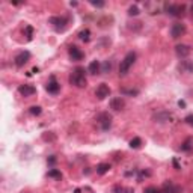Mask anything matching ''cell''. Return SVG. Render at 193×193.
I'll return each instance as SVG.
<instances>
[{"label": "cell", "mask_w": 193, "mask_h": 193, "mask_svg": "<svg viewBox=\"0 0 193 193\" xmlns=\"http://www.w3.org/2000/svg\"><path fill=\"white\" fill-rule=\"evenodd\" d=\"M134 61H136V53H134V51L127 53V56L121 61V65H119V74H121V76H125V74L128 72V70L131 68V65L134 63Z\"/></svg>", "instance_id": "2"}, {"label": "cell", "mask_w": 193, "mask_h": 193, "mask_svg": "<svg viewBox=\"0 0 193 193\" xmlns=\"http://www.w3.org/2000/svg\"><path fill=\"white\" fill-rule=\"evenodd\" d=\"M184 121H185L187 124H189V125H193V115H187V116H185Z\"/></svg>", "instance_id": "31"}, {"label": "cell", "mask_w": 193, "mask_h": 193, "mask_svg": "<svg viewBox=\"0 0 193 193\" xmlns=\"http://www.w3.org/2000/svg\"><path fill=\"white\" fill-rule=\"evenodd\" d=\"M95 95L98 97V100H104V98H107L109 95H110V88H109L106 83H103V85H100L97 88Z\"/></svg>", "instance_id": "8"}, {"label": "cell", "mask_w": 193, "mask_h": 193, "mask_svg": "<svg viewBox=\"0 0 193 193\" xmlns=\"http://www.w3.org/2000/svg\"><path fill=\"white\" fill-rule=\"evenodd\" d=\"M78 38L82 39V41H85V42H88L89 39H91V30L89 29H83V30L78 32Z\"/></svg>", "instance_id": "18"}, {"label": "cell", "mask_w": 193, "mask_h": 193, "mask_svg": "<svg viewBox=\"0 0 193 193\" xmlns=\"http://www.w3.org/2000/svg\"><path fill=\"white\" fill-rule=\"evenodd\" d=\"M30 113L32 115H35V116L41 115V107H39V106H33V107H30Z\"/></svg>", "instance_id": "25"}, {"label": "cell", "mask_w": 193, "mask_h": 193, "mask_svg": "<svg viewBox=\"0 0 193 193\" xmlns=\"http://www.w3.org/2000/svg\"><path fill=\"white\" fill-rule=\"evenodd\" d=\"M168 12H169V15L172 17H180L184 15V11H185V5H168Z\"/></svg>", "instance_id": "5"}, {"label": "cell", "mask_w": 193, "mask_h": 193, "mask_svg": "<svg viewBox=\"0 0 193 193\" xmlns=\"http://www.w3.org/2000/svg\"><path fill=\"white\" fill-rule=\"evenodd\" d=\"M18 92L21 94L23 97H30V95H33V94L36 92V89L32 85H21L18 88Z\"/></svg>", "instance_id": "11"}, {"label": "cell", "mask_w": 193, "mask_h": 193, "mask_svg": "<svg viewBox=\"0 0 193 193\" xmlns=\"http://www.w3.org/2000/svg\"><path fill=\"white\" fill-rule=\"evenodd\" d=\"M183 70H185V71H189V72H193V62H190V61H184L183 62V67H181Z\"/></svg>", "instance_id": "21"}, {"label": "cell", "mask_w": 193, "mask_h": 193, "mask_svg": "<svg viewBox=\"0 0 193 193\" xmlns=\"http://www.w3.org/2000/svg\"><path fill=\"white\" fill-rule=\"evenodd\" d=\"M128 15H131V17H136V15H139V8L134 5V6H130L128 8Z\"/></svg>", "instance_id": "23"}, {"label": "cell", "mask_w": 193, "mask_h": 193, "mask_svg": "<svg viewBox=\"0 0 193 193\" xmlns=\"http://www.w3.org/2000/svg\"><path fill=\"white\" fill-rule=\"evenodd\" d=\"M88 70H89V72H91V74H98V72L101 71L100 62H98V61H92L91 63H89V68H88Z\"/></svg>", "instance_id": "16"}, {"label": "cell", "mask_w": 193, "mask_h": 193, "mask_svg": "<svg viewBox=\"0 0 193 193\" xmlns=\"http://www.w3.org/2000/svg\"><path fill=\"white\" fill-rule=\"evenodd\" d=\"M91 5L95 8H103L104 6V2H97V0H91Z\"/></svg>", "instance_id": "27"}, {"label": "cell", "mask_w": 193, "mask_h": 193, "mask_svg": "<svg viewBox=\"0 0 193 193\" xmlns=\"http://www.w3.org/2000/svg\"><path fill=\"white\" fill-rule=\"evenodd\" d=\"M174 164H175V168H177V169H180V164H178L177 160H174Z\"/></svg>", "instance_id": "35"}, {"label": "cell", "mask_w": 193, "mask_h": 193, "mask_svg": "<svg viewBox=\"0 0 193 193\" xmlns=\"http://www.w3.org/2000/svg\"><path fill=\"white\" fill-rule=\"evenodd\" d=\"M24 33H26L27 39L30 41V39H32V35H33V27H32V26H26V29H24Z\"/></svg>", "instance_id": "24"}, {"label": "cell", "mask_w": 193, "mask_h": 193, "mask_svg": "<svg viewBox=\"0 0 193 193\" xmlns=\"http://www.w3.org/2000/svg\"><path fill=\"white\" fill-rule=\"evenodd\" d=\"M97 122L100 125L101 130H109L110 128V125H112V116L109 115V113H100V115L97 116Z\"/></svg>", "instance_id": "3"}, {"label": "cell", "mask_w": 193, "mask_h": 193, "mask_svg": "<svg viewBox=\"0 0 193 193\" xmlns=\"http://www.w3.org/2000/svg\"><path fill=\"white\" fill-rule=\"evenodd\" d=\"M175 53H177L178 57H187L189 54L192 53V48L189 46H185V44H178L175 47Z\"/></svg>", "instance_id": "9"}, {"label": "cell", "mask_w": 193, "mask_h": 193, "mask_svg": "<svg viewBox=\"0 0 193 193\" xmlns=\"http://www.w3.org/2000/svg\"><path fill=\"white\" fill-rule=\"evenodd\" d=\"M29 59H30V53L29 51H21V53H18L15 56V65L18 67V68H21V67H24L27 62H29Z\"/></svg>", "instance_id": "7"}, {"label": "cell", "mask_w": 193, "mask_h": 193, "mask_svg": "<svg viewBox=\"0 0 193 193\" xmlns=\"http://www.w3.org/2000/svg\"><path fill=\"white\" fill-rule=\"evenodd\" d=\"M145 193H160V190L155 189V187H147V189H145Z\"/></svg>", "instance_id": "30"}, {"label": "cell", "mask_w": 193, "mask_h": 193, "mask_svg": "<svg viewBox=\"0 0 193 193\" xmlns=\"http://www.w3.org/2000/svg\"><path fill=\"white\" fill-rule=\"evenodd\" d=\"M125 192V187H121V185H115L113 187V193H124Z\"/></svg>", "instance_id": "28"}, {"label": "cell", "mask_w": 193, "mask_h": 193, "mask_svg": "<svg viewBox=\"0 0 193 193\" xmlns=\"http://www.w3.org/2000/svg\"><path fill=\"white\" fill-rule=\"evenodd\" d=\"M109 169H110V164L109 163H101L97 166V174H100V175H104V174H107Z\"/></svg>", "instance_id": "17"}, {"label": "cell", "mask_w": 193, "mask_h": 193, "mask_svg": "<svg viewBox=\"0 0 193 193\" xmlns=\"http://www.w3.org/2000/svg\"><path fill=\"white\" fill-rule=\"evenodd\" d=\"M154 119H155V122H169V121L175 119V118H174V115H170L168 112H162V113L154 115Z\"/></svg>", "instance_id": "13"}, {"label": "cell", "mask_w": 193, "mask_h": 193, "mask_svg": "<svg viewBox=\"0 0 193 193\" xmlns=\"http://www.w3.org/2000/svg\"><path fill=\"white\" fill-rule=\"evenodd\" d=\"M124 106H125V101H124V98H121V97H116V98H112L110 100V109H113V110H121V109H124Z\"/></svg>", "instance_id": "12"}, {"label": "cell", "mask_w": 193, "mask_h": 193, "mask_svg": "<svg viewBox=\"0 0 193 193\" xmlns=\"http://www.w3.org/2000/svg\"><path fill=\"white\" fill-rule=\"evenodd\" d=\"M178 106H180V107H184L185 103H184V101H178Z\"/></svg>", "instance_id": "34"}, {"label": "cell", "mask_w": 193, "mask_h": 193, "mask_svg": "<svg viewBox=\"0 0 193 193\" xmlns=\"http://www.w3.org/2000/svg\"><path fill=\"white\" fill-rule=\"evenodd\" d=\"M185 33V26L181 23H175L172 24V27H170V36L174 39L180 38V36H183Z\"/></svg>", "instance_id": "6"}, {"label": "cell", "mask_w": 193, "mask_h": 193, "mask_svg": "<svg viewBox=\"0 0 193 193\" xmlns=\"http://www.w3.org/2000/svg\"><path fill=\"white\" fill-rule=\"evenodd\" d=\"M70 82H71V85L77 86V88H85V86H86L85 68H82V67H77V68L74 70V72L71 74Z\"/></svg>", "instance_id": "1"}, {"label": "cell", "mask_w": 193, "mask_h": 193, "mask_svg": "<svg viewBox=\"0 0 193 193\" xmlns=\"http://www.w3.org/2000/svg\"><path fill=\"white\" fill-rule=\"evenodd\" d=\"M124 193H134V190H133L131 187H125V192Z\"/></svg>", "instance_id": "33"}, {"label": "cell", "mask_w": 193, "mask_h": 193, "mask_svg": "<svg viewBox=\"0 0 193 193\" xmlns=\"http://www.w3.org/2000/svg\"><path fill=\"white\" fill-rule=\"evenodd\" d=\"M59 89H61V85L54 80V77H51V80L48 82V85H47V91L50 94H57L59 92Z\"/></svg>", "instance_id": "15"}, {"label": "cell", "mask_w": 193, "mask_h": 193, "mask_svg": "<svg viewBox=\"0 0 193 193\" xmlns=\"http://www.w3.org/2000/svg\"><path fill=\"white\" fill-rule=\"evenodd\" d=\"M70 56H71V59H72V61H82V59L85 57L83 51H82L78 47H76V46L70 47Z\"/></svg>", "instance_id": "10"}, {"label": "cell", "mask_w": 193, "mask_h": 193, "mask_svg": "<svg viewBox=\"0 0 193 193\" xmlns=\"http://www.w3.org/2000/svg\"><path fill=\"white\" fill-rule=\"evenodd\" d=\"M181 149H183V151H192L193 149V139L192 137H189V139L181 145Z\"/></svg>", "instance_id": "19"}, {"label": "cell", "mask_w": 193, "mask_h": 193, "mask_svg": "<svg viewBox=\"0 0 193 193\" xmlns=\"http://www.w3.org/2000/svg\"><path fill=\"white\" fill-rule=\"evenodd\" d=\"M190 12H192V17H193V5H192V8H190Z\"/></svg>", "instance_id": "37"}, {"label": "cell", "mask_w": 193, "mask_h": 193, "mask_svg": "<svg viewBox=\"0 0 193 193\" xmlns=\"http://www.w3.org/2000/svg\"><path fill=\"white\" fill-rule=\"evenodd\" d=\"M121 92L122 94H128V95H137V91H133V89H122V91H121Z\"/></svg>", "instance_id": "29"}, {"label": "cell", "mask_w": 193, "mask_h": 193, "mask_svg": "<svg viewBox=\"0 0 193 193\" xmlns=\"http://www.w3.org/2000/svg\"><path fill=\"white\" fill-rule=\"evenodd\" d=\"M74 193H82V190H80V189H76V190H74Z\"/></svg>", "instance_id": "36"}, {"label": "cell", "mask_w": 193, "mask_h": 193, "mask_svg": "<svg viewBox=\"0 0 193 193\" xmlns=\"http://www.w3.org/2000/svg\"><path fill=\"white\" fill-rule=\"evenodd\" d=\"M112 70V62L106 61L104 62V65H103V72H107V71Z\"/></svg>", "instance_id": "26"}, {"label": "cell", "mask_w": 193, "mask_h": 193, "mask_svg": "<svg viewBox=\"0 0 193 193\" xmlns=\"http://www.w3.org/2000/svg\"><path fill=\"white\" fill-rule=\"evenodd\" d=\"M48 163H50V164H54V163H56V157H50V158H48Z\"/></svg>", "instance_id": "32"}, {"label": "cell", "mask_w": 193, "mask_h": 193, "mask_svg": "<svg viewBox=\"0 0 193 193\" xmlns=\"http://www.w3.org/2000/svg\"><path fill=\"white\" fill-rule=\"evenodd\" d=\"M50 23L54 26V29L57 32H63L65 30V27H67V23H68V20L65 18V17H51L50 18Z\"/></svg>", "instance_id": "4"}, {"label": "cell", "mask_w": 193, "mask_h": 193, "mask_svg": "<svg viewBox=\"0 0 193 193\" xmlns=\"http://www.w3.org/2000/svg\"><path fill=\"white\" fill-rule=\"evenodd\" d=\"M48 177H51V178H59V180H61V178H62V174H61V170L51 169V170H48Z\"/></svg>", "instance_id": "22"}, {"label": "cell", "mask_w": 193, "mask_h": 193, "mask_svg": "<svg viewBox=\"0 0 193 193\" xmlns=\"http://www.w3.org/2000/svg\"><path fill=\"white\" fill-rule=\"evenodd\" d=\"M140 145H142V139H140V137H134V139H131V142H130V147H131L133 149L140 148Z\"/></svg>", "instance_id": "20"}, {"label": "cell", "mask_w": 193, "mask_h": 193, "mask_svg": "<svg viewBox=\"0 0 193 193\" xmlns=\"http://www.w3.org/2000/svg\"><path fill=\"white\" fill-rule=\"evenodd\" d=\"M180 192V187L172 184V181H166L164 184H163V190L162 193H178Z\"/></svg>", "instance_id": "14"}]
</instances>
